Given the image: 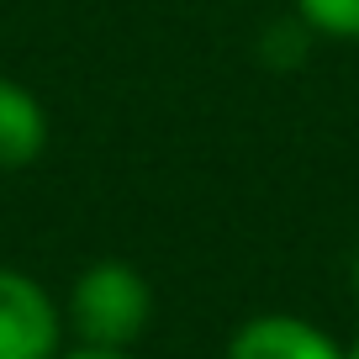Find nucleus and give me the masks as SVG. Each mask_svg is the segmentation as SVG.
<instances>
[{
	"label": "nucleus",
	"mask_w": 359,
	"mask_h": 359,
	"mask_svg": "<svg viewBox=\"0 0 359 359\" xmlns=\"http://www.w3.org/2000/svg\"><path fill=\"white\" fill-rule=\"evenodd\" d=\"M64 312L22 269L0 264V359H58Z\"/></svg>",
	"instance_id": "f03ea898"
},
{
	"label": "nucleus",
	"mask_w": 359,
	"mask_h": 359,
	"mask_svg": "<svg viewBox=\"0 0 359 359\" xmlns=\"http://www.w3.org/2000/svg\"><path fill=\"white\" fill-rule=\"evenodd\" d=\"M58 359H133L127 348H90V344H74V348H64Z\"/></svg>",
	"instance_id": "423d86ee"
},
{
	"label": "nucleus",
	"mask_w": 359,
	"mask_h": 359,
	"mask_svg": "<svg viewBox=\"0 0 359 359\" xmlns=\"http://www.w3.org/2000/svg\"><path fill=\"white\" fill-rule=\"evenodd\" d=\"M296 11L327 37H359V0H296Z\"/></svg>",
	"instance_id": "39448f33"
},
{
	"label": "nucleus",
	"mask_w": 359,
	"mask_h": 359,
	"mask_svg": "<svg viewBox=\"0 0 359 359\" xmlns=\"http://www.w3.org/2000/svg\"><path fill=\"white\" fill-rule=\"evenodd\" d=\"M222 359H344V348L323 333V327L302 323V317H248L233 338H227Z\"/></svg>",
	"instance_id": "7ed1b4c3"
},
{
	"label": "nucleus",
	"mask_w": 359,
	"mask_h": 359,
	"mask_svg": "<svg viewBox=\"0 0 359 359\" xmlns=\"http://www.w3.org/2000/svg\"><path fill=\"white\" fill-rule=\"evenodd\" d=\"M354 296H359V248H354Z\"/></svg>",
	"instance_id": "6e6552de"
},
{
	"label": "nucleus",
	"mask_w": 359,
	"mask_h": 359,
	"mask_svg": "<svg viewBox=\"0 0 359 359\" xmlns=\"http://www.w3.org/2000/svg\"><path fill=\"white\" fill-rule=\"evenodd\" d=\"M48 148V111L22 79L0 74V169H27Z\"/></svg>",
	"instance_id": "20e7f679"
},
{
	"label": "nucleus",
	"mask_w": 359,
	"mask_h": 359,
	"mask_svg": "<svg viewBox=\"0 0 359 359\" xmlns=\"http://www.w3.org/2000/svg\"><path fill=\"white\" fill-rule=\"evenodd\" d=\"M64 323L90 348H133L154 323V285L127 259H95L69 285Z\"/></svg>",
	"instance_id": "f257e3e1"
},
{
	"label": "nucleus",
	"mask_w": 359,
	"mask_h": 359,
	"mask_svg": "<svg viewBox=\"0 0 359 359\" xmlns=\"http://www.w3.org/2000/svg\"><path fill=\"white\" fill-rule=\"evenodd\" d=\"M344 359H359V338H354V344H348V348H344Z\"/></svg>",
	"instance_id": "0eeeda50"
}]
</instances>
